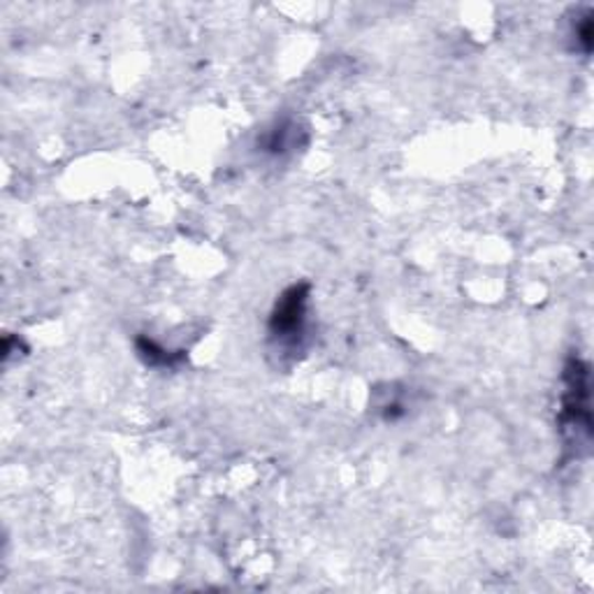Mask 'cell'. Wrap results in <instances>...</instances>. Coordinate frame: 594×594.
Wrapping results in <instances>:
<instances>
[{"label": "cell", "instance_id": "obj_1", "mask_svg": "<svg viewBox=\"0 0 594 594\" xmlns=\"http://www.w3.org/2000/svg\"><path fill=\"white\" fill-rule=\"evenodd\" d=\"M306 318V285H293L285 291L272 314L270 330L277 339H295L302 335Z\"/></svg>", "mask_w": 594, "mask_h": 594}]
</instances>
